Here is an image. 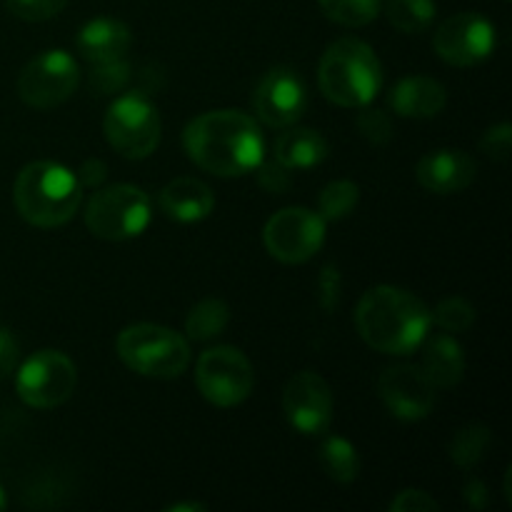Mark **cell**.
I'll return each mask as SVG.
<instances>
[{
    "mask_svg": "<svg viewBox=\"0 0 512 512\" xmlns=\"http://www.w3.org/2000/svg\"><path fill=\"white\" fill-rule=\"evenodd\" d=\"M185 153L198 168L218 178L253 173L265 158V140L253 115L243 110H210L185 125Z\"/></svg>",
    "mask_w": 512,
    "mask_h": 512,
    "instance_id": "obj_1",
    "label": "cell"
},
{
    "mask_svg": "<svg viewBox=\"0 0 512 512\" xmlns=\"http://www.w3.org/2000/svg\"><path fill=\"white\" fill-rule=\"evenodd\" d=\"M428 305L408 290L378 285L360 298L355 325L365 343L385 355H410L428 338Z\"/></svg>",
    "mask_w": 512,
    "mask_h": 512,
    "instance_id": "obj_2",
    "label": "cell"
},
{
    "mask_svg": "<svg viewBox=\"0 0 512 512\" xmlns=\"http://www.w3.org/2000/svg\"><path fill=\"white\" fill-rule=\"evenodd\" d=\"M13 200L23 220L35 228H60L78 213L83 185L65 165L55 160H35L15 178Z\"/></svg>",
    "mask_w": 512,
    "mask_h": 512,
    "instance_id": "obj_3",
    "label": "cell"
},
{
    "mask_svg": "<svg viewBox=\"0 0 512 512\" xmlns=\"http://www.w3.org/2000/svg\"><path fill=\"white\" fill-rule=\"evenodd\" d=\"M318 83L330 103L340 108H365L383 88V68L368 43L340 38L328 45L320 60Z\"/></svg>",
    "mask_w": 512,
    "mask_h": 512,
    "instance_id": "obj_4",
    "label": "cell"
},
{
    "mask_svg": "<svg viewBox=\"0 0 512 512\" xmlns=\"http://www.w3.org/2000/svg\"><path fill=\"white\" fill-rule=\"evenodd\" d=\"M118 358L145 378H178L190 365V345L175 330L155 323L128 325L118 335Z\"/></svg>",
    "mask_w": 512,
    "mask_h": 512,
    "instance_id": "obj_5",
    "label": "cell"
},
{
    "mask_svg": "<svg viewBox=\"0 0 512 512\" xmlns=\"http://www.w3.org/2000/svg\"><path fill=\"white\" fill-rule=\"evenodd\" d=\"M150 198L138 185L115 183L98 190L85 208V225L100 240L138 238L150 223Z\"/></svg>",
    "mask_w": 512,
    "mask_h": 512,
    "instance_id": "obj_6",
    "label": "cell"
},
{
    "mask_svg": "<svg viewBox=\"0 0 512 512\" xmlns=\"http://www.w3.org/2000/svg\"><path fill=\"white\" fill-rule=\"evenodd\" d=\"M103 128L108 143L130 160L148 158L160 143L158 108L143 93H128L113 100Z\"/></svg>",
    "mask_w": 512,
    "mask_h": 512,
    "instance_id": "obj_7",
    "label": "cell"
},
{
    "mask_svg": "<svg viewBox=\"0 0 512 512\" xmlns=\"http://www.w3.org/2000/svg\"><path fill=\"white\" fill-rule=\"evenodd\" d=\"M195 383L208 403L218 408H233L253 393L255 370L243 350L233 345H218L200 355L195 365Z\"/></svg>",
    "mask_w": 512,
    "mask_h": 512,
    "instance_id": "obj_8",
    "label": "cell"
},
{
    "mask_svg": "<svg viewBox=\"0 0 512 512\" xmlns=\"http://www.w3.org/2000/svg\"><path fill=\"white\" fill-rule=\"evenodd\" d=\"M78 373L75 363L60 350H38L18 368L15 390L20 400L35 410L63 405L73 395Z\"/></svg>",
    "mask_w": 512,
    "mask_h": 512,
    "instance_id": "obj_9",
    "label": "cell"
},
{
    "mask_svg": "<svg viewBox=\"0 0 512 512\" xmlns=\"http://www.w3.org/2000/svg\"><path fill=\"white\" fill-rule=\"evenodd\" d=\"M80 83V70L68 50H43L35 55L18 78V95L35 110H50L65 103Z\"/></svg>",
    "mask_w": 512,
    "mask_h": 512,
    "instance_id": "obj_10",
    "label": "cell"
},
{
    "mask_svg": "<svg viewBox=\"0 0 512 512\" xmlns=\"http://www.w3.org/2000/svg\"><path fill=\"white\" fill-rule=\"evenodd\" d=\"M263 240L280 263H308L325 243V218L308 208H283L265 223Z\"/></svg>",
    "mask_w": 512,
    "mask_h": 512,
    "instance_id": "obj_11",
    "label": "cell"
},
{
    "mask_svg": "<svg viewBox=\"0 0 512 512\" xmlns=\"http://www.w3.org/2000/svg\"><path fill=\"white\" fill-rule=\"evenodd\" d=\"M433 48L448 65L470 68L493 53L495 25L480 13H458L440 23L433 35Z\"/></svg>",
    "mask_w": 512,
    "mask_h": 512,
    "instance_id": "obj_12",
    "label": "cell"
},
{
    "mask_svg": "<svg viewBox=\"0 0 512 512\" xmlns=\"http://www.w3.org/2000/svg\"><path fill=\"white\" fill-rule=\"evenodd\" d=\"M253 108L260 123L285 130L308 110V88L295 70L273 68L255 88Z\"/></svg>",
    "mask_w": 512,
    "mask_h": 512,
    "instance_id": "obj_13",
    "label": "cell"
},
{
    "mask_svg": "<svg viewBox=\"0 0 512 512\" xmlns=\"http://www.w3.org/2000/svg\"><path fill=\"white\" fill-rule=\"evenodd\" d=\"M283 410L288 423L303 435H323L333 423L330 385L313 370H300L283 390Z\"/></svg>",
    "mask_w": 512,
    "mask_h": 512,
    "instance_id": "obj_14",
    "label": "cell"
},
{
    "mask_svg": "<svg viewBox=\"0 0 512 512\" xmlns=\"http://www.w3.org/2000/svg\"><path fill=\"white\" fill-rule=\"evenodd\" d=\"M435 385L420 365H393L383 370L378 380V393L385 408L400 420H423L435 408Z\"/></svg>",
    "mask_w": 512,
    "mask_h": 512,
    "instance_id": "obj_15",
    "label": "cell"
},
{
    "mask_svg": "<svg viewBox=\"0 0 512 512\" xmlns=\"http://www.w3.org/2000/svg\"><path fill=\"white\" fill-rule=\"evenodd\" d=\"M475 173H478V163L458 148L433 150L415 168L420 185L438 195L460 193L473 183Z\"/></svg>",
    "mask_w": 512,
    "mask_h": 512,
    "instance_id": "obj_16",
    "label": "cell"
},
{
    "mask_svg": "<svg viewBox=\"0 0 512 512\" xmlns=\"http://www.w3.org/2000/svg\"><path fill=\"white\" fill-rule=\"evenodd\" d=\"M160 210L175 223H198L215 208L213 190L198 178H175L160 190Z\"/></svg>",
    "mask_w": 512,
    "mask_h": 512,
    "instance_id": "obj_17",
    "label": "cell"
},
{
    "mask_svg": "<svg viewBox=\"0 0 512 512\" xmlns=\"http://www.w3.org/2000/svg\"><path fill=\"white\" fill-rule=\"evenodd\" d=\"M133 35L123 20L115 18H93L80 28L78 50L88 63H110L120 60L128 53Z\"/></svg>",
    "mask_w": 512,
    "mask_h": 512,
    "instance_id": "obj_18",
    "label": "cell"
},
{
    "mask_svg": "<svg viewBox=\"0 0 512 512\" xmlns=\"http://www.w3.org/2000/svg\"><path fill=\"white\" fill-rule=\"evenodd\" d=\"M393 113L400 118H435L443 113L445 103H448V93L443 85L425 75H413V78H403L393 88L388 98Z\"/></svg>",
    "mask_w": 512,
    "mask_h": 512,
    "instance_id": "obj_19",
    "label": "cell"
},
{
    "mask_svg": "<svg viewBox=\"0 0 512 512\" xmlns=\"http://www.w3.org/2000/svg\"><path fill=\"white\" fill-rule=\"evenodd\" d=\"M273 158L290 170L315 168L328 158V140L313 128H293L290 125L275 140Z\"/></svg>",
    "mask_w": 512,
    "mask_h": 512,
    "instance_id": "obj_20",
    "label": "cell"
},
{
    "mask_svg": "<svg viewBox=\"0 0 512 512\" xmlns=\"http://www.w3.org/2000/svg\"><path fill=\"white\" fill-rule=\"evenodd\" d=\"M420 368L435 388H453L463 380L465 353L458 340H453V335H435L425 345Z\"/></svg>",
    "mask_w": 512,
    "mask_h": 512,
    "instance_id": "obj_21",
    "label": "cell"
},
{
    "mask_svg": "<svg viewBox=\"0 0 512 512\" xmlns=\"http://www.w3.org/2000/svg\"><path fill=\"white\" fill-rule=\"evenodd\" d=\"M230 320V308L225 300L220 298H205L190 308L188 318H185V333L195 343H205V340L218 338L225 330Z\"/></svg>",
    "mask_w": 512,
    "mask_h": 512,
    "instance_id": "obj_22",
    "label": "cell"
},
{
    "mask_svg": "<svg viewBox=\"0 0 512 512\" xmlns=\"http://www.w3.org/2000/svg\"><path fill=\"white\" fill-rule=\"evenodd\" d=\"M320 465L340 485L355 483L360 475L358 450H355V445L350 440L338 438V435H330L320 445Z\"/></svg>",
    "mask_w": 512,
    "mask_h": 512,
    "instance_id": "obj_23",
    "label": "cell"
},
{
    "mask_svg": "<svg viewBox=\"0 0 512 512\" xmlns=\"http://www.w3.org/2000/svg\"><path fill=\"white\" fill-rule=\"evenodd\" d=\"M385 15L400 33L418 35L433 25L438 8H435V0H388Z\"/></svg>",
    "mask_w": 512,
    "mask_h": 512,
    "instance_id": "obj_24",
    "label": "cell"
},
{
    "mask_svg": "<svg viewBox=\"0 0 512 512\" xmlns=\"http://www.w3.org/2000/svg\"><path fill=\"white\" fill-rule=\"evenodd\" d=\"M490 443H493V435H490V430L485 425L468 423L450 440V458H453V463L458 468L473 470L485 458Z\"/></svg>",
    "mask_w": 512,
    "mask_h": 512,
    "instance_id": "obj_25",
    "label": "cell"
},
{
    "mask_svg": "<svg viewBox=\"0 0 512 512\" xmlns=\"http://www.w3.org/2000/svg\"><path fill=\"white\" fill-rule=\"evenodd\" d=\"M323 13L345 28H363L380 15L383 0H318Z\"/></svg>",
    "mask_w": 512,
    "mask_h": 512,
    "instance_id": "obj_26",
    "label": "cell"
},
{
    "mask_svg": "<svg viewBox=\"0 0 512 512\" xmlns=\"http://www.w3.org/2000/svg\"><path fill=\"white\" fill-rule=\"evenodd\" d=\"M360 188L353 180H333L323 188L318 200V213L328 220H343L358 208Z\"/></svg>",
    "mask_w": 512,
    "mask_h": 512,
    "instance_id": "obj_27",
    "label": "cell"
},
{
    "mask_svg": "<svg viewBox=\"0 0 512 512\" xmlns=\"http://www.w3.org/2000/svg\"><path fill=\"white\" fill-rule=\"evenodd\" d=\"M430 318L435 320L438 328H443L445 333H465L470 325L475 323V308L465 298H445L440 300L435 313H430Z\"/></svg>",
    "mask_w": 512,
    "mask_h": 512,
    "instance_id": "obj_28",
    "label": "cell"
},
{
    "mask_svg": "<svg viewBox=\"0 0 512 512\" xmlns=\"http://www.w3.org/2000/svg\"><path fill=\"white\" fill-rule=\"evenodd\" d=\"M130 80V65L120 60H110V63H98L90 73V90L95 95H113L128 85Z\"/></svg>",
    "mask_w": 512,
    "mask_h": 512,
    "instance_id": "obj_29",
    "label": "cell"
},
{
    "mask_svg": "<svg viewBox=\"0 0 512 512\" xmlns=\"http://www.w3.org/2000/svg\"><path fill=\"white\" fill-rule=\"evenodd\" d=\"M355 125H358V133L363 135L370 145H388L390 140H393V118H390L385 110L368 108V105H365V110L358 115Z\"/></svg>",
    "mask_w": 512,
    "mask_h": 512,
    "instance_id": "obj_30",
    "label": "cell"
},
{
    "mask_svg": "<svg viewBox=\"0 0 512 512\" xmlns=\"http://www.w3.org/2000/svg\"><path fill=\"white\" fill-rule=\"evenodd\" d=\"M5 3L15 18L28 20V23H43V20L55 18L68 5V0H5Z\"/></svg>",
    "mask_w": 512,
    "mask_h": 512,
    "instance_id": "obj_31",
    "label": "cell"
},
{
    "mask_svg": "<svg viewBox=\"0 0 512 512\" xmlns=\"http://www.w3.org/2000/svg\"><path fill=\"white\" fill-rule=\"evenodd\" d=\"M255 170H258V183L273 195H283L285 190L293 185V170L285 168V165L278 163L275 158L268 160V163H265V158H263Z\"/></svg>",
    "mask_w": 512,
    "mask_h": 512,
    "instance_id": "obj_32",
    "label": "cell"
},
{
    "mask_svg": "<svg viewBox=\"0 0 512 512\" xmlns=\"http://www.w3.org/2000/svg\"><path fill=\"white\" fill-rule=\"evenodd\" d=\"M480 148L488 158L498 160V163H505L510 158L512 150V128L510 123L493 125L490 130H485V135L480 138Z\"/></svg>",
    "mask_w": 512,
    "mask_h": 512,
    "instance_id": "obj_33",
    "label": "cell"
},
{
    "mask_svg": "<svg viewBox=\"0 0 512 512\" xmlns=\"http://www.w3.org/2000/svg\"><path fill=\"white\" fill-rule=\"evenodd\" d=\"M440 510L438 500L430 498L425 490H403L390 503V512H435Z\"/></svg>",
    "mask_w": 512,
    "mask_h": 512,
    "instance_id": "obj_34",
    "label": "cell"
},
{
    "mask_svg": "<svg viewBox=\"0 0 512 512\" xmlns=\"http://www.w3.org/2000/svg\"><path fill=\"white\" fill-rule=\"evenodd\" d=\"M318 290H320V305H323V310L338 308L343 283H340V273L335 265H325L318 280Z\"/></svg>",
    "mask_w": 512,
    "mask_h": 512,
    "instance_id": "obj_35",
    "label": "cell"
},
{
    "mask_svg": "<svg viewBox=\"0 0 512 512\" xmlns=\"http://www.w3.org/2000/svg\"><path fill=\"white\" fill-rule=\"evenodd\" d=\"M20 360V343L10 328L0 325V378H8L10 373L18 370Z\"/></svg>",
    "mask_w": 512,
    "mask_h": 512,
    "instance_id": "obj_36",
    "label": "cell"
},
{
    "mask_svg": "<svg viewBox=\"0 0 512 512\" xmlns=\"http://www.w3.org/2000/svg\"><path fill=\"white\" fill-rule=\"evenodd\" d=\"M105 173H108V168H105L103 160L93 158V160H85L83 168H80L75 175H78L83 188H98V185L105 180Z\"/></svg>",
    "mask_w": 512,
    "mask_h": 512,
    "instance_id": "obj_37",
    "label": "cell"
},
{
    "mask_svg": "<svg viewBox=\"0 0 512 512\" xmlns=\"http://www.w3.org/2000/svg\"><path fill=\"white\" fill-rule=\"evenodd\" d=\"M463 495H465V503H468L473 510H483L490 500L488 488H485L483 480H478V478H473L465 483Z\"/></svg>",
    "mask_w": 512,
    "mask_h": 512,
    "instance_id": "obj_38",
    "label": "cell"
},
{
    "mask_svg": "<svg viewBox=\"0 0 512 512\" xmlns=\"http://www.w3.org/2000/svg\"><path fill=\"white\" fill-rule=\"evenodd\" d=\"M170 512H195V510H205V505L200 503H178V505H170Z\"/></svg>",
    "mask_w": 512,
    "mask_h": 512,
    "instance_id": "obj_39",
    "label": "cell"
},
{
    "mask_svg": "<svg viewBox=\"0 0 512 512\" xmlns=\"http://www.w3.org/2000/svg\"><path fill=\"white\" fill-rule=\"evenodd\" d=\"M5 505H8V500H5V490L0 488V510H5Z\"/></svg>",
    "mask_w": 512,
    "mask_h": 512,
    "instance_id": "obj_40",
    "label": "cell"
}]
</instances>
